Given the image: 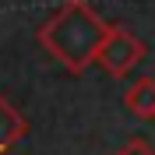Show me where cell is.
I'll list each match as a JSON object with an SVG mask.
<instances>
[{
    "label": "cell",
    "instance_id": "cell-1",
    "mask_svg": "<svg viewBox=\"0 0 155 155\" xmlns=\"http://www.w3.org/2000/svg\"><path fill=\"white\" fill-rule=\"evenodd\" d=\"M109 35V21L95 11L92 0L60 4L39 28V42L49 57L71 74H85L99 60V49Z\"/></svg>",
    "mask_w": 155,
    "mask_h": 155
},
{
    "label": "cell",
    "instance_id": "cell-2",
    "mask_svg": "<svg viewBox=\"0 0 155 155\" xmlns=\"http://www.w3.org/2000/svg\"><path fill=\"white\" fill-rule=\"evenodd\" d=\"M145 60V42L127 28V25H109V35L99 49V67L113 78H127L130 71Z\"/></svg>",
    "mask_w": 155,
    "mask_h": 155
},
{
    "label": "cell",
    "instance_id": "cell-3",
    "mask_svg": "<svg viewBox=\"0 0 155 155\" xmlns=\"http://www.w3.org/2000/svg\"><path fill=\"white\" fill-rule=\"evenodd\" d=\"M25 134H28V124H25L21 109H18V106H11L7 99L0 95V155H7Z\"/></svg>",
    "mask_w": 155,
    "mask_h": 155
},
{
    "label": "cell",
    "instance_id": "cell-4",
    "mask_svg": "<svg viewBox=\"0 0 155 155\" xmlns=\"http://www.w3.org/2000/svg\"><path fill=\"white\" fill-rule=\"evenodd\" d=\"M124 106L134 116H141V120H155V78H137L127 88Z\"/></svg>",
    "mask_w": 155,
    "mask_h": 155
},
{
    "label": "cell",
    "instance_id": "cell-5",
    "mask_svg": "<svg viewBox=\"0 0 155 155\" xmlns=\"http://www.w3.org/2000/svg\"><path fill=\"white\" fill-rule=\"evenodd\" d=\"M113 155H155V148L148 145L145 137H130V141H127L124 148H116Z\"/></svg>",
    "mask_w": 155,
    "mask_h": 155
}]
</instances>
